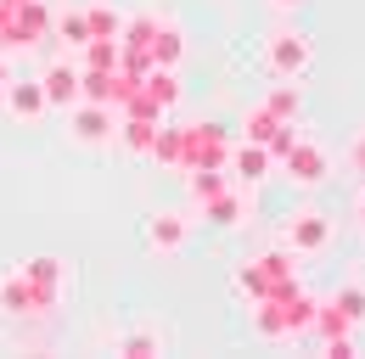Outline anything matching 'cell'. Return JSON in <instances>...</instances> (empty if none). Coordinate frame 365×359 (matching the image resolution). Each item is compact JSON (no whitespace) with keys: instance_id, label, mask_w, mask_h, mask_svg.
<instances>
[{"instance_id":"1","label":"cell","mask_w":365,"mask_h":359,"mask_svg":"<svg viewBox=\"0 0 365 359\" xmlns=\"http://www.w3.org/2000/svg\"><path fill=\"white\" fill-rule=\"evenodd\" d=\"M309 62H315V45H309L304 28H275L270 40H264V68H270L275 79H304Z\"/></svg>"},{"instance_id":"18","label":"cell","mask_w":365,"mask_h":359,"mask_svg":"<svg viewBox=\"0 0 365 359\" xmlns=\"http://www.w3.org/2000/svg\"><path fill=\"white\" fill-rule=\"evenodd\" d=\"M225 185H236L225 169H185V191H191V202H197V208H202L208 197H220Z\"/></svg>"},{"instance_id":"5","label":"cell","mask_w":365,"mask_h":359,"mask_svg":"<svg viewBox=\"0 0 365 359\" xmlns=\"http://www.w3.org/2000/svg\"><path fill=\"white\" fill-rule=\"evenodd\" d=\"M326 241H331V219L320 214V208H298L287 230H281V247L292 253V259H309V253H326Z\"/></svg>"},{"instance_id":"32","label":"cell","mask_w":365,"mask_h":359,"mask_svg":"<svg viewBox=\"0 0 365 359\" xmlns=\"http://www.w3.org/2000/svg\"><path fill=\"white\" fill-rule=\"evenodd\" d=\"M275 11H298V6H304V0H270Z\"/></svg>"},{"instance_id":"35","label":"cell","mask_w":365,"mask_h":359,"mask_svg":"<svg viewBox=\"0 0 365 359\" xmlns=\"http://www.w3.org/2000/svg\"><path fill=\"white\" fill-rule=\"evenodd\" d=\"M0 56H6V40H0Z\"/></svg>"},{"instance_id":"29","label":"cell","mask_w":365,"mask_h":359,"mask_svg":"<svg viewBox=\"0 0 365 359\" xmlns=\"http://www.w3.org/2000/svg\"><path fill=\"white\" fill-rule=\"evenodd\" d=\"M360 348H354V331H343V337H331L326 343V359H354Z\"/></svg>"},{"instance_id":"21","label":"cell","mask_w":365,"mask_h":359,"mask_svg":"<svg viewBox=\"0 0 365 359\" xmlns=\"http://www.w3.org/2000/svg\"><path fill=\"white\" fill-rule=\"evenodd\" d=\"M236 292H242L247 303H259V298H275V281H270L259 264H253V259H247V264L236 269Z\"/></svg>"},{"instance_id":"23","label":"cell","mask_w":365,"mask_h":359,"mask_svg":"<svg viewBox=\"0 0 365 359\" xmlns=\"http://www.w3.org/2000/svg\"><path fill=\"white\" fill-rule=\"evenodd\" d=\"M275 124H287V118H275L270 107L259 101V107H253V113L242 118V140H259V146H264V140H270V135H275Z\"/></svg>"},{"instance_id":"2","label":"cell","mask_w":365,"mask_h":359,"mask_svg":"<svg viewBox=\"0 0 365 359\" xmlns=\"http://www.w3.org/2000/svg\"><path fill=\"white\" fill-rule=\"evenodd\" d=\"M180 135H185L180 175L185 169H225V157H230V130L225 124H180Z\"/></svg>"},{"instance_id":"16","label":"cell","mask_w":365,"mask_h":359,"mask_svg":"<svg viewBox=\"0 0 365 359\" xmlns=\"http://www.w3.org/2000/svg\"><path fill=\"white\" fill-rule=\"evenodd\" d=\"M73 68H79V73H107V68H118V40H85L79 56H73Z\"/></svg>"},{"instance_id":"33","label":"cell","mask_w":365,"mask_h":359,"mask_svg":"<svg viewBox=\"0 0 365 359\" xmlns=\"http://www.w3.org/2000/svg\"><path fill=\"white\" fill-rule=\"evenodd\" d=\"M354 214H360V224H365V185H360V202H354Z\"/></svg>"},{"instance_id":"17","label":"cell","mask_w":365,"mask_h":359,"mask_svg":"<svg viewBox=\"0 0 365 359\" xmlns=\"http://www.w3.org/2000/svg\"><path fill=\"white\" fill-rule=\"evenodd\" d=\"M264 107H270L275 118H287V124H298L304 118V90H298V79H281V85L264 95Z\"/></svg>"},{"instance_id":"19","label":"cell","mask_w":365,"mask_h":359,"mask_svg":"<svg viewBox=\"0 0 365 359\" xmlns=\"http://www.w3.org/2000/svg\"><path fill=\"white\" fill-rule=\"evenodd\" d=\"M51 40H62L68 51H79V45L91 40V23H85V11H51Z\"/></svg>"},{"instance_id":"12","label":"cell","mask_w":365,"mask_h":359,"mask_svg":"<svg viewBox=\"0 0 365 359\" xmlns=\"http://www.w3.org/2000/svg\"><path fill=\"white\" fill-rule=\"evenodd\" d=\"M40 90H46V101L51 107H73L79 101V68H73V56H62V62H51L46 73H40Z\"/></svg>"},{"instance_id":"27","label":"cell","mask_w":365,"mask_h":359,"mask_svg":"<svg viewBox=\"0 0 365 359\" xmlns=\"http://www.w3.org/2000/svg\"><path fill=\"white\" fill-rule=\"evenodd\" d=\"M331 303H337V309L349 314L354 326H365V286H360V281H349V286H337V292H331Z\"/></svg>"},{"instance_id":"14","label":"cell","mask_w":365,"mask_h":359,"mask_svg":"<svg viewBox=\"0 0 365 359\" xmlns=\"http://www.w3.org/2000/svg\"><path fill=\"white\" fill-rule=\"evenodd\" d=\"M146 56H152V68H180V56H185V34L175 28V23H163V17H158V28L146 34Z\"/></svg>"},{"instance_id":"4","label":"cell","mask_w":365,"mask_h":359,"mask_svg":"<svg viewBox=\"0 0 365 359\" xmlns=\"http://www.w3.org/2000/svg\"><path fill=\"white\" fill-rule=\"evenodd\" d=\"M140 241H146V253L175 259V253H185V241H191V219H185L180 208H158V214H146V224H140Z\"/></svg>"},{"instance_id":"15","label":"cell","mask_w":365,"mask_h":359,"mask_svg":"<svg viewBox=\"0 0 365 359\" xmlns=\"http://www.w3.org/2000/svg\"><path fill=\"white\" fill-rule=\"evenodd\" d=\"M158 124H163V118H118V130H113V140H118L124 152H135V157H146V152H152V135H158Z\"/></svg>"},{"instance_id":"24","label":"cell","mask_w":365,"mask_h":359,"mask_svg":"<svg viewBox=\"0 0 365 359\" xmlns=\"http://www.w3.org/2000/svg\"><path fill=\"white\" fill-rule=\"evenodd\" d=\"M118 354L124 359H152V354H163V337H158V331H124V337H118Z\"/></svg>"},{"instance_id":"30","label":"cell","mask_w":365,"mask_h":359,"mask_svg":"<svg viewBox=\"0 0 365 359\" xmlns=\"http://www.w3.org/2000/svg\"><path fill=\"white\" fill-rule=\"evenodd\" d=\"M349 169H354V175L365 180V130L354 135V140H349Z\"/></svg>"},{"instance_id":"7","label":"cell","mask_w":365,"mask_h":359,"mask_svg":"<svg viewBox=\"0 0 365 359\" xmlns=\"http://www.w3.org/2000/svg\"><path fill=\"white\" fill-rule=\"evenodd\" d=\"M225 175L236 180V185H259V180H270V175H275V157L259 146V140H230Z\"/></svg>"},{"instance_id":"9","label":"cell","mask_w":365,"mask_h":359,"mask_svg":"<svg viewBox=\"0 0 365 359\" xmlns=\"http://www.w3.org/2000/svg\"><path fill=\"white\" fill-rule=\"evenodd\" d=\"M247 214H253V202H247V185H225L220 197H208V202H202V219L214 224V230H236Z\"/></svg>"},{"instance_id":"13","label":"cell","mask_w":365,"mask_h":359,"mask_svg":"<svg viewBox=\"0 0 365 359\" xmlns=\"http://www.w3.org/2000/svg\"><path fill=\"white\" fill-rule=\"evenodd\" d=\"M140 95H146L158 113H175V107H180V68H146V73H140Z\"/></svg>"},{"instance_id":"8","label":"cell","mask_w":365,"mask_h":359,"mask_svg":"<svg viewBox=\"0 0 365 359\" xmlns=\"http://www.w3.org/2000/svg\"><path fill=\"white\" fill-rule=\"evenodd\" d=\"M17 269H23V281H29V286L46 298L51 309H56V298H62V281H68V264H62L56 253H34L29 264H17Z\"/></svg>"},{"instance_id":"10","label":"cell","mask_w":365,"mask_h":359,"mask_svg":"<svg viewBox=\"0 0 365 359\" xmlns=\"http://www.w3.org/2000/svg\"><path fill=\"white\" fill-rule=\"evenodd\" d=\"M0 101H6V113H11L17 124H34V118H46V113H51V101H46V90H40V79H11Z\"/></svg>"},{"instance_id":"11","label":"cell","mask_w":365,"mask_h":359,"mask_svg":"<svg viewBox=\"0 0 365 359\" xmlns=\"http://www.w3.org/2000/svg\"><path fill=\"white\" fill-rule=\"evenodd\" d=\"M51 303L23 281V269H11L6 281H0V314H11V320H23V314H46Z\"/></svg>"},{"instance_id":"26","label":"cell","mask_w":365,"mask_h":359,"mask_svg":"<svg viewBox=\"0 0 365 359\" xmlns=\"http://www.w3.org/2000/svg\"><path fill=\"white\" fill-rule=\"evenodd\" d=\"M315 331H320V343H331V337H343V331H354V320L337 309V303H320L315 309Z\"/></svg>"},{"instance_id":"3","label":"cell","mask_w":365,"mask_h":359,"mask_svg":"<svg viewBox=\"0 0 365 359\" xmlns=\"http://www.w3.org/2000/svg\"><path fill=\"white\" fill-rule=\"evenodd\" d=\"M113 130H118V107H107V101H85V95L68 107V135H73L79 146H107Z\"/></svg>"},{"instance_id":"6","label":"cell","mask_w":365,"mask_h":359,"mask_svg":"<svg viewBox=\"0 0 365 359\" xmlns=\"http://www.w3.org/2000/svg\"><path fill=\"white\" fill-rule=\"evenodd\" d=\"M281 169H287L292 185H320V180L331 175V157H326V146H315V140H304V135H298V140L287 146Z\"/></svg>"},{"instance_id":"31","label":"cell","mask_w":365,"mask_h":359,"mask_svg":"<svg viewBox=\"0 0 365 359\" xmlns=\"http://www.w3.org/2000/svg\"><path fill=\"white\" fill-rule=\"evenodd\" d=\"M6 85H11V68H6V56H0V95H6Z\"/></svg>"},{"instance_id":"20","label":"cell","mask_w":365,"mask_h":359,"mask_svg":"<svg viewBox=\"0 0 365 359\" xmlns=\"http://www.w3.org/2000/svg\"><path fill=\"white\" fill-rule=\"evenodd\" d=\"M146 157H158L163 169H180V163H185V135H180V124H175V130H163V124H158L152 152H146Z\"/></svg>"},{"instance_id":"22","label":"cell","mask_w":365,"mask_h":359,"mask_svg":"<svg viewBox=\"0 0 365 359\" xmlns=\"http://www.w3.org/2000/svg\"><path fill=\"white\" fill-rule=\"evenodd\" d=\"M253 337H264V343H281L287 331H281V303L275 298H259L253 303Z\"/></svg>"},{"instance_id":"34","label":"cell","mask_w":365,"mask_h":359,"mask_svg":"<svg viewBox=\"0 0 365 359\" xmlns=\"http://www.w3.org/2000/svg\"><path fill=\"white\" fill-rule=\"evenodd\" d=\"M0 6H23V0H0Z\"/></svg>"},{"instance_id":"25","label":"cell","mask_w":365,"mask_h":359,"mask_svg":"<svg viewBox=\"0 0 365 359\" xmlns=\"http://www.w3.org/2000/svg\"><path fill=\"white\" fill-rule=\"evenodd\" d=\"M85 23H91V40H118V23H124V17H118L107 0H96L91 11H85Z\"/></svg>"},{"instance_id":"28","label":"cell","mask_w":365,"mask_h":359,"mask_svg":"<svg viewBox=\"0 0 365 359\" xmlns=\"http://www.w3.org/2000/svg\"><path fill=\"white\" fill-rule=\"evenodd\" d=\"M292 140H298V124H275V135H270V140H264V152H270L275 163H281V157H287V146H292Z\"/></svg>"}]
</instances>
